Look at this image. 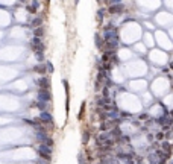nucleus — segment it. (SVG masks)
Instances as JSON below:
<instances>
[{"label": "nucleus", "instance_id": "obj_1", "mask_svg": "<svg viewBox=\"0 0 173 164\" xmlns=\"http://www.w3.org/2000/svg\"><path fill=\"white\" fill-rule=\"evenodd\" d=\"M38 154H40V157H41L43 160L50 161V158H52V148L47 146L46 143H43V145L38 148Z\"/></svg>", "mask_w": 173, "mask_h": 164}, {"label": "nucleus", "instance_id": "obj_2", "mask_svg": "<svg viewBox=\"0 0 173 164\" xmlns=\"http://www.w3.org/2000/svg\"><path fill=\"white\" fill-rule=\"evenodd\" d=\"M31 47H32L34 52H37V53H43L44 49H46V46L43 44L41 38H35V37H34V40L31 41Z\"/></svg>", "mask_w": 173, "mask_h": 164}, {"label": "nucleus", "instance_id": "obj_3", "mask_svg": "<svg viewBox=\"0 0 173 164\" xmlns=\"http://www.w3.org/2000/svg\"><path fill=\"white\" fill-rule=\"evenodd\" d=\"M40 122L47 128V126H52L53 125V119H52V115H50V112L49 111H41V114H40Z\"/></svg>", "mask_w": 173, "mask_h": 164}, {"label": "nucleus", "instance_id": "obj_4", "mask_svg": "<svg viewBox=\"0 0 173 164\" xmlns=\"http://www.w3.org/2000/svg\"><path fill=\"white\" fill-rule=\"evenodd\" d=\"M38 85H40V90H50V79L46 78V76H43V78L40 79Z\"/></svg>", "mask_w": 173, "mask_h": 164}, {"label": "nucleus", "instance_id": "obj_5", "mask_svg": "<svg viewBox=\"0 0 173 164\" xmlns=\"http://www.w3.org/2000/svg\"><path fill=\"white\" fill-rule=\"evenodd\" d=\"M108 12H109V14H117V12H123V6H121V5H114V6L108 8Z\"/></svg>", "mask_w": 173, "mask_h": 164}, {"label": "nucleus", "instance_id": "obj_6", "mask_svg": "<svg viewBox=\"0 0 173 164\" xmlns=\"http://www.w3.org/2000/svg\"><path fill=\"white\" fill-rule=\"evenodd\" d=\"M43 31H44L43 28H37V29H34V37H35V38H43V35H44Z\"/></svg>", "mask_w": 173, "mask_h": 164}, {"label": "nucleus", "instance_id": "obj_7", "mask_svg": "<svg viewBox=\"0 0 173 164\" xmlns=\"http://www.w3.org/2000/svg\"><path fill=\"white\" fill-rule=\"evenodd\" d=\"M88 137H90V134H88V131H85L84 137H82V143H88Z\"/></svg>", "mask_w": 173, "mask_h": 164}, {"label": "nucleus", "instance_id": "obj_8", "mask_svg": "<svg viewBox=\"0 0 173 164\" xmlns=\"http://www.w3.org/2000/svg\"><path fill=\"white\" fill-rule=\"evenodd\" d=\"M41 25V18H35V21H32V26L37 29V26H40Z\"/></svg>", "mask_w": 173, "mask_h": 164}, {"label": "nucleus", "instance_id": "obj_9", "mask_svg": "<svg viewBox=\"0 0 173 164\" xmlns=\"http://www.w3.org/2000/svg\"><path fill=\"white\" fill-rule=\"evenodd\" d=\"M84 111H85V103H82V106H81V111H79V119H82Z\"/></svg>", "mask_w": 173, "mask_h": 164}, {"label": "nucleus", "instance_id": "obj_10", "mask_svg": "<svg viewBox=\"0 0 173 164\" xmlns=\"http://www.w3.org/2000/svg\"><path fill=\"white\" fill-rule=\"evenodd\" d=\"M47 70H49V72H53V65H52V62H47Z\"/></svg>", "mask_w": 173, "mask_h": 164}]
</instances>
